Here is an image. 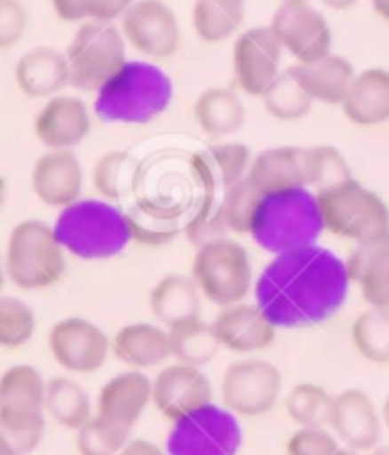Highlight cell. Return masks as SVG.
I'll use <instances>...</instances> for the list:
<instances>
[{"label":"cell","mask_w":389,"mask_h":455,"mask_svg":"<svg viewBox=\"0 0 389 455\" xmlns=\"http://www.w3.org/2000/svg\"><path fill=\"white\" fill-rule=\"evenodd\" d=\"M351 284L346 259L312 243L271 258L255 278V306L281 331L312 328L342 310Z\"/></svg>","instance_id":"cell-1"},{"label":"cell","mask_w":389,"mask_h":455,"mask_svg":"<svg viewBox=\"0 0 389 455\" xmlns=\"http://www.w3.org/2000/svg\"><path fill=\"white\" fill-rule=\"evenodd\" d=\"M173 103V80L157 62L128 60L96 92L94 112L116 125H146Z\"/></svg>","instance_id":"cell-2"},{"label":"cell","mask_w":389,"mask_h":455,"mask_svg":"<svg viewBox=\"0 0 389 455\" xmlns=\"http://www.w3.org/2000/svg\"><path fill=\"white\" fill-rule=\"evenodd\" d=\"M323 230L317 194L310 187L265 192L255 207L249 237L271 255L319 243Z\"/></svg>","instance_id":"cell-3"},{"label":"cell","mask_w":389,"mask_h":455,"mask_svg":"<svg viewBox=\"0 0 389 455\" xmlns=\"http://www.w3.org/2000/svg\"><path fill=\"white\" fill-rule=\"evenodd\" d=\"M52 228L67 253L87 262L116 258L132 242L128 214L105 198H80L64 207Z\"/></svg>","instance_id":"cell-4"},{"label":"cell","mask_w":389,"mask_h":455,"mask_svg":"<svg viewBox=\"0 0 389 455\" xmlns=\"http://www.w3.org/2000/svg\"><path fill=\"white\" fill-rule=\"evenodd\" d=\"M67 249L51 223L42 219H23L12 228L3 262L5 274L21 291L51 290L67 274Z\"/></svg>","instance_id":"cell-5"},{"label":"cell","mask_w":389,"mask_h":455,"mask_svg":"<svg viewBox=\"0 0 389 455\" xmlns=\"http://www.w3.org/2000/svg\"><path fill=\"white\" fill-rule=\"evenodd\" d=\"M250 160L253 156L249 146L237 141H221L194 157V173L202 187L201 207L187 228L194 242L202 243L226 233L224 217H221L224 201L230 187L249 173Z\"/></svg>","instance_id":"cell-6"},{"label":"cell","mask_w":389,"mask_h":455,"mask_svg":"<svg viewBox=\"0 0 389 455\" xmlns=\"http://www.w3.org/2000/svg\"><path fill=\"white\" fill-rule=\"evenodd\" d=\"M314 194L326 233L353 242L355 246L389 239V205L378 192L355 178Z\"/></svg>","instance_id":"cell-7"},{"label":"cell","mask_w":389,"mask_h":455,"mask_svg":"<svg viewBox=\"0 0 389 455\" xmlns=\"http://www.w3.org/2000/svg\"><path fill=\"white\" fill-rule=\"evenodd\" d=\"M189 275L202 299L218 307L246 300L255 284L249 251L226 235L198 243Z\"/></svg>","instance_id":"cell-8"},{"label":"cell","mask_w":389,"mask_h":455,"mask_svg":"<svg viewBox=\"0 0 389 455\" xmlns=\"http://www.w3.org/2000/svg\"><path fill=\"white\" fill-rule=\"evenodd\" d=\"M67 60L68 87L99 92L128 62V44L119 23H80L67 46Z\"/></svg>","instance_id":"cell-9"},{"label":"cell","mask_w":389,"mask_h":455,"mask_svg":"<svg viewBox=\"0 0 389 455\" xmlns=\"http://www.w3.org/2000/svg\"><path fill=\"white\" fill-rule=\"evenodd\" d=\"M242 444L244 430L237 414L212 401L171 421L164 449L169 455H237Z\"/></svg>","instance_id":"cell-10"},{"label":"cell","mask_w":389,"mask_h":455,"mask_svg":"<svg viewBox=\"0 0 389 455\" xmlns=\"http://www.w3.org/2000/svg\"><path fill=\"white\" fill-rule=\"evenodd\" d=\"M281 369L259 357L237 360L221 376V403L237 417H262L281 403Z\"/></svg>","instance_id":"cell-11"},{"label":"cell","mask_w":389,"mask_h":455,"mask_svg":"<svg viewBox=\"0 0 389 455\" xmlns=\"http://www.w3.org/2000/svg\"><path fill=\"white\" fill-rule=\"evenodd\" d=\"M48 351L71 376H89L100 371L112 355V337L84 316H64L48 331Z\"/></svg>","instance_id":"cell-12"},{"label":"cell","mask_w":389,"mask_h":455,"mask_svg":"<svg viewBox=\"0 0 389 455\" xmlns=\"http://www.w3.org/2000/svg\"><path fill=\"white\" fill-rule=\"evenodd\" d=\"M128 48L144 60L162 62L180 51L182 30L178 14L164 0H135L119 21Z\"/></svg>","instance_id":"cell-13"},{"label":"cell","mask_w":389,"mask_h":455,"mask_svg":"<svg viewBox=\"0 0 389 455\" xmlns=\"http://www.w3.org/2000/svg\"><path fill=\"white\" fill-rule=\"evenodd\" d=\"M0 428L7 435L46 430V378L32 364H12L0 376Z\"/></svg>","instance_id":"cell-14"},{"label":"cell","mask_w":389,"mask_h":455,"mask_svg":"<svg viewBox=\"0 0 389 455\" xmlns=\"http://www.w3.org/2000/svg\"><path fill=\"white\" fill-rule=\"evenodd\" d=\"M282 46L269 26L239 32L233 44V73L239 92L262 99L281 78Z\"/></svg>","instance_id":"cell-15"},{"label":"cell","mask_w":389,"mask_h":455,"mask_svg":"<svg viewBox=\"0 0 389 455\" xmlns=\"http://www.w3.org/2000/svg\"><path fill=\"white\" fill-rule=\"evenodd\" d=\"M269 28L282 51L290 52L296 62H310L332 51L330 26L310 0L281 3L271 16Z\"/></svg>","instance_id":"cell-16"},{"label":"cell","mask_w":389,"mask_h":455,"mask_svg":"<svg viewBox=\"0 0 389 455\" xmlns=\"http://www.w3.org/2000/svg\"><path fill=\"white\" fill-rule=\"evenodd\" d=\"M35 137L48 150H75L94 128V112L80 96L58 93L35 116Z\"/></svg>","instance_id":"cell-17"},{"label":"cell","mask_w":389,"mask_h":455,"mask_svg":"<svg viewBox=\"0 0 389 455\" xmlns=\"http://www.w3.org/2000/svg\"><path fill=\"white\" fill-rule=\"evenodd\" d=\"M326 426L339 444L360 453H369L378 446L383 435L380 410L376 408L374 398L360 387L344 389L337 396H332Z\"/></svg>","instance_id":"cell-18"},{"label":"cell","mask_w":389,"mask_h":455,"mask_svg":"<svg viewBox=\"0 0 389 455\" xmlns=\"http://www.w3.org/2000/svg\"><path fill=\"white\" fill-rule=\"evenodd\" d=\"M214 389L202 367L171 363L153 378V405L169 421H176L202 405L212 403Z\"/></svg>","instance_id":"cell-19"},{"label":"cell","mask_w":389,"mask_h":455,"mask_svg":"<svg viewBox=\"0 0 389 455\" xmlns=\"http://www.w3.org/2000/svg\"><path fill=\"white\" fill-rule=\"evenodd\" d=\"M36 201L52 210H64L83 198L84 166L75 150H44L30 176Z\"/></svg>","instance_id":"cell-20"},{"label":"cell","mask_w":389,"mask_h":455,"mask_svg":"<svg viewBox=\"0 0 389 455\" xmlns=\"http://www.w3.org/2000/svg\"><path fill=\"white\" fill-rule=\"evenodd\" d=\"M221 348H228L242 355H253L271 348L278 328L266 319V315L255 303H234L218 310L212 321Z\"/></svg>","instance_id":"cell-21"},{"label":"cell","mask_w":389,"mask_h":455,"mask_svg":"<svg viewBox=\"0 0 389 455\" xmlns=\"http://www.w3.org/2000/svg\"><path fill=\"white\" fill-rule=\"evenodd\" d=\"M153 403V378L139 369L115 373L96 396V414L109 421L135 428L146 408Z\"/></svg>","instance_id":"cell-22"},{"label":"cell","mask_w":389,"mask_h":455,"mask_svg":"<svg viewBox=\"0 0 389 455\" xmlns=\"http://www.w3.org/2000/svg\"><path fill=\"white\" fill-rule=\"evenodd\" d=\"M14 83L28 99L48 100L68 87L67 51L55 46H35L16 60Z\"/></svg>","instance_id":"cell-23"},{"label":"cell","mask_w":389,"mask_h":455,"mask_svg":"<svg viewBox=\"0 0 389 455\" xmlns=\"http://www.w3.org/2000/svg\"><path fill=\"white\" fill-rule=\"evenodd\" d=\"M112 355L130 369L164 367L171 360V337L169 328L148 321L125 323L112 335Z\"/></svg>","instance_id":"cell-24"},{"label":"cell","mask_w":389,"mask_h":455,"mask_svg":"<svg viewBox=\"0 0 389 455\" xmlns=\"http://www.w3.org/2000/svg\"><path fill=\"white\" fill-rule=\"evenodd\" d=\"M249 178L262 194L310 187V148L274 146L262 150L250 160Z\"/></svg>","instance_id":"cell-25"},{"label":"cell","mask_w":389,"mask_h":455,"mask_svg":"<svg viewBox=\"0 0 389 455\" xmlns=\"http://www.w3.org/2000/svg\"><path fill=\"white\" fill-rule=\"evenodd\" d=\"M290 71L301 83L307 96L314 103L323 105H342L358 73L351 60L335 51L310 62H296L294 67H290Z\"/></svg>","instance_id":"cell-26"},{"label":"cell","mask_w":389,"mask_h":455,"mask_svg":"<svg viewBox=\"0 0 389 455\" xmlns=\"http://www.w3.org/2000/svg\"><path fill=\"white\" fill-rule=\"evenodd\" d=\"M348 121L358 128H376L389 121V71L364 68L355 73L346 99L339 105Z\"/></svg>","instance_id":"cell-27"},{"label":"cell","mask_w":389,"mask_h":455,"mask_svg":"<svg viewBox=\"0 0 389 455\" xmlns=\"http://www.w3.org/2000/svg\"><path fill=\"white\" fill-rule=\"evenodd\" d=\"M202 294L192 275L169 274L157 280L148 296L153 319L164 328H176L187 321L201 319Z\"/></svg>","instance_id":"cell-28"},{"label":"cell","mask_w":389,"mask_h":455,"mask_svg":"<svg viewBox=\"0 0 389 455\" xmlns=\"http://www.w3.org/2000/svg\"><path fill=\"white\" fill-rule=\"evenodd\" d=\"M194 119L210 140H228L244 128L246 108L234 89L214 84L202 89L194 100Z\"/></svg>","instance_id":"cell-29"},{"label":"cell","mask_w":389,"mask_h":455,"mask_svg":"<svg viewBox=\"0 0 389 455\" xmlns=\"http://www.w3.org/2000/svg\"><path fill=\"white\" fill-rule=\"evenodd\" d=\"M346 267L351 283L358 287L367 306L389 307V239L355 246Z\"/></svg>","instance_id":"cell-30"},{"label":"cell","mask_w":389,"mask_h":455,"mask_svg":"<svg viewBox=\"0 0 389 455\" xmlns=\"http://www.w3.org/2000/svg\"><path fill=\"white\" fill-rule=\"evenodd\" d=\"M96 414V403L87 389L71 376H55L46 380V417L67 430L87 424Z\"/></svg>","instance_id":"cell-31"},{"label":"cell","mask_w":389,"mask_h":455,"mask_svg":"<svg viewBox=\"0 0 389 455\" xmlns=\"http://www.w3.org/2000/svg\"><path fill=\"white\" fill-rule=\"evenodd\" d=\"M246 19V0H194L192 28L202 44H224L239 35Z\"/></svg>","instance_id":"cell-32"},{"label":"cell","mask_w":389,"mask_h":455,"mask_svg":"<svg viewBox=\"0 0 389 455\" xmlns=\"http://www.w3.org/2000/svg\"><path fill=\"white\" fill-rule=\"evenodd\" d=\"M169 337H171L173 360L194 364V367H205L221 351V341L214 332V326L202 319H194L171 328Z\"/></svg>","instance_id":"cell-33"},{"label":"cell","mask_w":389,"mask_h":455,"mask_svg":"<svg viewBox=\"0 0 389 455\" xmlns=\"http://www.w3.org/2000/svg\"><path fill=\"white\" fill-rule=\"evenodd\" d=\"M351 341L367 363L389 364V307H364L351 326Z\"/></svg>","instance_id":"cell-34"},{"label":"cell","mask_w":389,"mask_h":455,"mask_svg":"<svg viewBox=\"0 0 389 455\" xmlns=\"http://www.w3.org/2000/svg\"><path fill=\"white\" fill-rule=\"evenodd\" d=\"M282 403H285L290 419L298 428H307V426L328 424L332 396L326 392V387L317 383H298L285 394Z\"/></svg>","instance_id":"cell-35"},{"label":"cell","mask_w":389,"mask_h":455,"mask_svg":"<svg viewBox=\"0 0 389 455\" xmlns=\"http://www.w3.org/2000/svg\"><path fill=\"white\" fill-rule=\"evenodd\" d=\"M36 332V315L19 296L0 294V348L19 351Z\"/></svg>","instance_id":"cell-36"},{"label":"cell","mask_w":389,"mask_h":455,"mask_svg":"<svg viewBox=\"0 0 389 455\" xmlns=\"http://www.w3.org/2000/svg\"><path fill=\"white\" fill-rule=\"evenodd\" d=\"M266 112L278 121H298L307 116L314 105V100L307 96L306 89L301 83L294 78V73L290 68L281 73V78L271 84L269 92L262 96Z\"/></svg>","instance_id":"cell-37"},{"label":"cell","mask_w":389,"mask_h":455,"mask_svg":"<svg viewBox=\"0 0 389 455\" xmlns=\"http://www.w3.org/2000/svg\"><path fill=\"white\" fill-rule=\"evenodd\" d=\"M132 430L94 414L84 426L75 430V449L80 455H119L130 442Z\"/></svg>","instance_id":"cell-38"},{"label":"cell","mask_w":389,"mask_h":455,"mask_svg":"<svg viewBox=\"0 0 389 455\" xmlns=\"http://www.w3.org/2000/svg\"><path fill=\"white\" fill-rule=\"evenodd\" d=\"M353 171L346 162L344 153L335 146H312L310 148V189L323 192L330 187L351 180Z\"/></svg>","instance_id":"cell-39"},{"label":"cell","mask_w":389,"mask_h":455,"mask_svg":"<svg viewBox=\"0 0 389 455\" xmlns=\"http://www.w3.org/2000/svg\"><path fill=\"white\" fill-rule=\"evenodd\" d=\"M259 196H262V192H259L258 187H255V182L250 180L249 173L230 187L228 196H226L224 201V210H221L224 226L228 233L249 235L250 221H253Z\"/></svg>","instance_id":"cell-40"},{"label":"cell","mask_w":389,"mask_h":455,"mask_svg":"<svg viewBox=\"0 0 389 455\" xmlns=\"http://www.w3.org/2000/svg\"><path fill=\"white\" fill-rule=\"evenodd\" d=\"M128 153L123 150H109L99 157L91 173V182L99 194V198L105 201H119L125 189V178H128Z\"/></svg>","instance_id":"cell-41"},{"label":"cell","mask_w":389,"mask_h":455,"mask_svg":"<svg viewBox=\"0 0 389 455\" xmlns=\"http://www.w3.org/2000/svg\"><path fill=\"white\" fill-rule=\"evenodd\" d=\"M339 446L342 444L328 426H307L296 428L287 440V455H332Z\"/></svg>","instance_id":"cell-42"},{"label":"cell","mask_w":389,"mask_h":455,"mask_svg":"<svg viewBox=\"0 0 389 455\" xmlns=\"http://www.w3.org/2000/svg\"><path fill=\"white\" fill-rule=\"evenodd\" d=\"M30 14L23 0H0V52L12 51L23 42Z\"/></svg>","instance_id":"cell-43"},{"label":"cell","mask_w":389,"mask_h":455,"mask_svg":"<svg viewBox=\"0 0 389 455\" xmlns=\"http://www.w3.org/2000/svg\"><path fill=\"white\" fill-rule=\"evenodd\" d=\"M135 0H83L84 21L119 23Z\"/></svg>","instance_id":"cell-44"},{"label":"cell","mask_w":389,"mask_h":455,"mask_svg":"<svg viewBox=\"0 0 389 455\" xmlns=\"http://www.w3.org/2000/svg\"><path fill=\"white\" fill-rule=\"evenodd\" d=\"M51 5L60 21L73 23V26H80V23H84L83 0H51Z\"/></svg>","instance_id":"cell-45"},{"label":"cell","mask_w":389,"mask_h":455,"mask_svg":"<svg viewBox=\"0 0 389 455\" xmlns=\"http://www.w3.org/2000/svg\"><path fill=\"white\" fill-rule=\"evenodd\" d=\"M119 455H169L166 449L157 446L155 442L148 440H130L128 444L121 449Z\"/></svg>","instance_id":"cell-46"},{"label":"cell","mask_w":389,"mask_h":455,"mask_svg":"<svg viewBox=\"0 0 389 455\" xmlns=\"http://www.w3.org/2000/svg\"><path fill=\"white\" fill-rule=\"evenodd\" d=\"M319 3L332 12H348L358 5V0H319Z\"/></svg>","instance_id":"cell-47"},{"label":"cell","mask_w":389,"mask_h":455,"mask_svg":"<svg viewBox=\"0 0 389 455\" xmlns=\"http://www.w3.org/2000/svg\"><path fill=\"white\" fill-rule=\"evenodd\" d=\"M371 3V10L376 12L380 21L389 23V0H369Z\"/></svg>","instance_id":"cell-48"},{"label":"cell","mask_w":389,"mask_h":455,"mask_svg":"<svg viewBox=\"0 0 389 455\" xmlns=\"http://www.w3.org/2000/svg\"><path fill=\"white\" fill-rule=\"evenodd\" d=\"M0 455H16L14 446H12L10 437H7V433L3 428H0Z\"/></svg>","instance_id":"cell-49"},{"label":"cell","mask_w":389,"mask_h":455,"mask_svg":"<svg viewBox=\"0 0 389 455\" xmlns=\"http://www.w3.org/2000/svg\"><path fill=\"white\" fill-rule=\"evenodd\" d=\"M380 419H383V428L389 430V394L385 396L383 408H380Z\"/></svg>","instance_id":"cell-50"},{"label":"cell","mask_w":389,"mask_h":455,"mask_svg":"<svg viewBox=\"0 0 389 455\" xmlns=\"http://www.w3.org/2000/svg\"><path fill=\"white\" fill-rule=\"evenodd\" d=\"M5 203H7V182H5V178L0 176V212H3Z\"/></svg>","instance_id":"cell-51"},{"label":"cell","mask_w":389,"mask_h":455,"mask_svg":"<svg viewBox=\"0 0 389 455\" xmlns=\"http://www.w3.org/2000/svg\"><path fill=\"white\" fill-rule=\"evenodd\" d=\"M367 455H389V444H378L374 449L369 451Z\"/></svg>","instance_id":"cell-52"},{"label":"cell","mask_w":389,"mask_h":455,"mask_svg":"<svg viewBox=\"0 0 389 455\" xmlns=\"http://www.w3.org/2000/svg\"><path fill=\"white\" fill-rule=\"evenodd\" d=\"M5 280H7L5 262H3V255H0V294H3V287H5Z\"/></svg>","instance_id":"cell-53"},{"label":"cell","mask_w":389,"mask_h":455,"mask_svg":"<svg viewBox=\"0 0 389 455\" xmlns=\"http://www.w3.org/2000/svg\"><path fill=\"white\" fill-rule=\"evenodd\" d=\"M332 455H362V453H360V451L348 449V446H339V449L335 451V453H332Z\"/></svg>","instance_id":"cell-54"},{"label":"cell","mask_w":389,"mask_h":455,"mask_svg":"<svg viewBox=\"0 0 389 455\" xmlns=\"http://www.w3.org/2000/svg\"><path fill=\"white\" fill-rule=\"evenodd\" d=\"M281 3H296V0H281Z\"/></svg>","instance_id":"cell-55"}]
</instances>
